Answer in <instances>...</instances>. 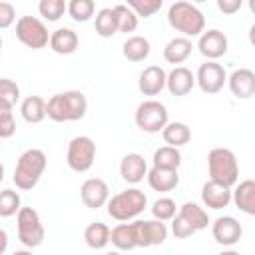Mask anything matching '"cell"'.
<instances>
[{"label":"cell","instance_id":"cell-35","mask_svg":"<svg viewBox=\"0 0 255 255\" xmlns=\"http://www.w3.org/2000/svg\"><path fill=\"white\" fill-rule=\"evenodd\" d=\"M20 209H22L20 193L14 191V189H2V193H0V215L10 217V215H16Z\"/></svg>","mask_w":255,"mask_h":255},{"label":"cell","instance_id":"cell-31","mask_svg":"<svg viewBox=\"0 0 255 255\" xmlns=\"http://www.w3.org/2000/svg\"><path fill=\"white\" fill-rule=\"evenodd\" d=\"M153 165H159V167H171V169H177L181 165V151L175 147V145H161L153 151Z\"/></svg>","mask_w":255,"mask_h":255},{"label":"cell","instance_id":"cell-19","mask_svg":"<svg viewBox=\"0 0 255 255\" xmlns=\"http://www.w3.org/2000/svg\"><path fill=\"white\" fill-rule=\"evenodd\" d=\"M195 76L191 74V70H187L185 66H175L169 74H167V92L171 96H187L193 86H195Z\"/></svg>","mask_w":255,"mask_h":255},{"label":"cell","instance_id":"cell-41","mask_svg":"<svg viewBox=\"0 0 255 255\" xmlns=\"http://www.w3.org/2000/svg\"><path fill=\"white\" fill-rule=\"evenodd\" d=\"M16 20V10H14V6L10 4V2H6V0H2L0 2V28H10V24Z\"/></svg>","mask_w":255,"mask_h":255},{"label":"cell","instance_id":"cell-30","mask_svg":"<svg viewBox=\"0 0 255 255\" xmlns=\"http://www.w3.org/2000/svg\"><path fill=\"white\" fill-rule=\"evenodd\" d=\"M112 245L120 251H129L135 249V237H133V227L131 223H120L112 229Z\"/></svg>","mask_w":255,"mask_h":255},{"label":"cell","instance_id":"cell-21","mask_svg":"<svg viewBox=\"0 0 255 255\" xmlns=\"http://www.w3.org/2000/svg\"><path fill=\"white\" fill-rule=\"evenodd\" d=\"M80 46V38L74 30L70 28H58L52 32L50 36V48L56 52V54H62V56H68V54H74Z\"/></svg>","mask_w":255,"mask_h":255},{"label":"cell","instance_id":"cell-20","mask_svg":"<svg viewBox=\"0 0 255 255\" xmlns=\"http://www.w3.org/2000/svg\"><path fill=\"white\" fill-rule=\"evenodd\" d=\"M147 183H149V187H151L153 191H171V189H175L177 183H179L177 169L153 165V167L147 171Z\"/></svg>","mask_w":255,"mask_h":255},{"label":"cell","instance_id":"cell-5","mask_svg":"<svg viewBox=\"0 0 255 255\" xmlns=\"http://www.w3.org/2000/svg\"><path fill=\"white\" fill-rule=\"evenodd\" d=\"M207 171L209 179L233 187L239 179V163L235 153L227 147H213L207 153Z\"/></svg>","mask_w":255,"mask_h":255},{"label":"cell","instance_id":"cell-9","mask_svg":"<svg viewBox=\"0 0 255 255\" xmlns=\"http://www.w3.org/2000/svg\"><path fill=\"white\" fill-rule=\"evenodd\" d=\"M94 159H96V143L92 137L76 135L70 139L68 151H66V161L70 169L84 173L94 165Z\"/></svg>","mask_w":255,"mask_h":255},{"label":"cell","instance_id":"cell-46","mask_svg":"<svg viewBox=\"0 0 255 255\" xmlns=\"http://www.w3.org/2000/svg\"><path fill=\"white\" fill-rule=\"evenodd\" d=\"M191 2H207V0H191Z\"/></svg>","mask_w":255,"mask_h":255},{"label":"cell","instance_id":"cell-6","mask_svg":"<svg viewBox=\"0 0 255 255\" xmlns=\"http://www.w3.org/2000/svg\"><path fill=\"white\" fill-rule=\"evenodd\" d=\"M16 227H18V241L24 247L34 249V247L42 245L46 231H44L42 219L34 207H22L16 213Z\"/></svg>","mask_w":255,"mask_h":255},{"label":"cell","instance_id":"cell-42","mask_svg":"<svg viewBox=\"0 0 255 255\" xmlns=\"http://www.w3.org/2000/svg\"><path fill=\"white\" fill-rule=\"evenodd\" d=\"M243 6V0H217V8L223 14H235Z\"/></svg>","mask_w":255,"mask_h":255},{"label":"cell","instance_id":"cell-17","mask_svg":"<svg viewBox=\"0 0 255 255\" xmlns=\"http://www.w3.org/2000/svg\"><path fill=\"white\" fill-rule=\"evenodd\" d=\"M167 84V74L163 68L159 66H147L141 70L139 80H137V88L143 96H157Z\"/></svg>","mask_w":255,"mask_h":255},{"label":"cell","instance_id":"cell-25","mask_svg":"<svg viewBox=\"0 0 255 255\" xmlns=\"http://www.w3.org/2000/svg\"><path fill=\"white\" fill-rule=\"evenodd\" d=\"M84 239L86 245L92 249H104L110 241H112V229L102 223V221H94L84 229Z\"/></svg>","mask_w":255,"mask_h":255},{"label":"cell","instance_id":"cell-28","mask_svg":"<svg viewBox=\"0 0 255 255\" xmlns=\"http://www.w3.org/2000/svg\"><path fill=\"white\" fill-rule=\"evenodd\" d=\"M96 32L102 38H112L114 34H118V18L114 8H102L96 14Z\"/></svg>","mask_w":255,"mask_h":255},{"label":"cell","instance_id":"cell-22","mask_svg":"<svg viewBox=\"0 0 255 255\" xmlns=\"http://www.w3.org/2000/svg\"><path fill=\"white\" fill-rule=\"evenodd\" d=\"M191 50H193V44L187 36L171 38L163 48V60L167 64H183L191 56Z\"/></svg>","mask_w":255,"mask_h":255},{"label":"cell","instance_id":"cell-14","mask_svg":"<svg viewBox=\"0 0 255 255\" xmlns=\"http://www.w3.org/2000/svg\"><path fill=\"white\" fill-rule=\"evenodd\" d=\"M231 199H233V191L229 185L209 179L201 187V201L209 209H223L231 203Z\"/></svg>","mask_w":255,"mask_h":255},{"label":"cell","instance_id":"cell-24","mask_svg":"<svg viewBox=\"0 0 255 255\" xmlns=\"http://www.w3.org/2000/svg\"><path fill=\"white\" fill-rule=\"evenodd\" d=\"M46 104L48 102L44 98H40V96H28V98H24L22 104H20V114H22L24 122H28V124H40L48 116Z\"/></svg>","mask_w":255,"mask_h":255},{"label":"cell","instance_id":"cell-32","mask_svg":"<svg viewBox=\"0 0 255 255\" xmlns=\"http://www.w3.org/2000/svg\"><path fill=\"white\" fill-rule=\"evenodd\" d=\"M96 12L94 0H70L68 2V14L74 22H88Z\"/></svg>","mask_w":255,"mask_h":255},{"label":"cell","instance_id":"cell-40","mask_svg":"<svg viewBox=\"0 0 255 255\" xmlns=\"http://www.w3.org/2000/svg\"><path fill=\"white\" fill-rule=\"evenodd\" d=\"M195 231H197V229H195L181 213H175V215H173V219H171V233H173L177 239H187V237H191Z\"/></svg>","mask_w":255,"mask_h":255},{"label":"cell","instance_id":"cell-16","mask_svg":"<svg viewBox=\"0 0 255 255\" xmlns=\"http://www.w3.org/2000/svg\"><path fill=\"white\" fill-rule=\"evenodd\" d=\"M227 86L235 98L247 100L255 96V72L249 68H239L227 76Z\"/></svg>","mask_w":255,"mask_h":255},{"label":"cell","instance_id":"cell-33","mask_svg":"<svg viewBox=\"0 0 255 255\" xmlns=\"http://www.w3.org/2000/svg\"><path fill=\"white\" fill-rule=\"evenodd\" d=\"M114 12H116V18H118V30L120 32L128 34V32H133L137 28V14L128 4L114 6Z\"/></svg>","mask_w":255,"mask_h":255},{"label":"cell","instance_id":"cell-3","mask_svg":"<svg viewBox=\"0 0 255 255\" xmlns=\"http://www.w3.org/2000/svg\"><path fill=\"white\" fill-rule=\"evenodd\" d=\"M48 165V159H46V153L38 147H32V149H26L18 161H16V167H14V175H12V181L18 189L22 191H28V189H34L44 173Z\"/></svg>","mask_w":255,"mask_h":255},{"label":"cell","instance_id":"cell-45","mask_svg":"<svg viewBox=\"0 0 255 255\" xmlns=\"http://www.w3.org/2000/svg\"><path fill=\"white\" fill-rule=\"evenodd\" d=\"M249 10L255 14V0H249Z\"/></svg>","mask_w":255,"mask_h":255},{"label":"cell","instance_id":"cell-43","mask_svg":"<svg viewBox=\"0 0 255 255\" xmlns=\"http://www.w3.org/2000/svg\"><path fill=\"white\" fill-rule=\"evenodd\" d=\"M6 243H8V235H6L4 229H0V253L6 251Z\"/></svg>","mask_w":255,"mask_h":255},{"label":"cell","instance_id":"cell-34","mask_svg":"<svg viewBox=\"0 0 255 255\" xmlns=\"http://www.w3.org/2000/svg\"><path fill=\"white\" fill-rule=\"evenodd\" d=\"M38 12L44 20L56 22L64 16V12H68V4H66V0H40Z\"/></svg>","mask_w":255,"mask_h":255},{"label":"cell","instance_id":"cell-10","mask_svg":"<svg viewBox=\"0 0 255 255\" xmlns=\"http://www.w3.org/2000/svg\"><path fill=\"white\" fill-rule=\"evenodd\" d=\"M133 227V237L137 247H151V245H161L167 239V227L161 219H137L131 223Z\"/></svg>","mask_w":255,"mask_h":255},{"label":"cell","instance_id":"cell-18","mask_svg":"<svg viewBox=\"0 0 255 255\" xmlns=\"http://www.w3.org/2000/svg\"><path fill=\"white\" fill-rule=\"evenodd\" d=\"M147 163L141 153H126L120 161V175L128 183H139L143 177H147Z\"/></svg>","mask_w":255,"mask_h":255},{"label":"cell","instance_id":"cell-15","mask_svg":"<svg viewBox=\"0 0 255 255\" xmlns=\"http://www.w3.org/2000/svg\"><path fill=\"white\" fill-rule=\"evenodd\" d=\"M227 36L221 32V30H207L199 36V42H197V48L199 52L207 58V60H217L221 58L225 52H227Z\"/></svg>","mask_w":255,"mask_h":255},{"label":"cell","instance_id":"cell-26","mask_svg":"<svg viewBox=\"0 0 255 255\" xmlns=\"http://www.w3.org/2000/svg\"><path fill=\"white\" fill-rule=\"evenodd\" d=\"M122 52H124V58H128L129 62H143L149 56L151 46H149V40L143 36H129L124 42Z\"/></svg>","mask_w":255,"mask_h":255},{"label":"cell","instance_id":"cell-27","mask_svg":"<svg viewBox=\"0 0 255 255\" xmlns=\"http://www.w3.org/2000/svg\"><path fill=\"white\" fill-rule=\"evenodd\" d=\"M161 135H163V141L169 143V145H175V147H181L185 143H189L191 139V129L187 124L183 122H169L163 129H161Z\"/></svg>","mask_w":255,"mask_h":255},{"label":"cell","instance_id":"cell-11","mask_svg":"<svg viewBox=\"0 0 255 255\" xmlns=\"http://www.w3.org/2000/svg\"><path fill=\"white\" fill-rule=\"evenodd\" d=\"M195 80H197V86L201 88V92H205V94H217L227 84V72L215 60H207L205 64L199 66Z\"/></svg>","mask_w":255,"mask_h":255},{"label":"cell","instance_id":"cell-38","mask_svg":"<svg viewBox=\"0 0 255 255\" xmlns=\"http://www.w3.org/2000/svg\"><path fill=\"white\" fill-rule=\"evenodd\" d=\"M151 215L161 221H169L175 215V201L171 197H159L151 205Z\"/></svg>","mask_w":255,"mask_h":255},{"label":"cell","instance_id":"cell-2","mask_svg":"<svg viewBox=\"0 0 255 255\" xmlns=\"http://www.w3.org/2000/svg\"><path fill=\"white\" fill-rule=\"evenodd\" d=\"M167 22L173 30L181 32L183 36L187 38H193V36H201L205 32V16L203 12L187 2V0H179V2H173L167 10Z\"/></svg>","mask_w":255,"mask_h":255},{"label":"cell","instance_id":"cell-36","mask_svg":"<svg viewBox=\"0 0 255 255\" xmlns=\"http://www.w3.org/2000/svg\"><path fill=\"white\" fill-rule=\"evenodd\" d=\"M20 100V88L16 82H12L10 78H2L0 80V106H8L14 108Z\"/></svg>","mask_w":255,"mask_h":255},{"label":"cell","instance_id":"cell-4","mask_svg":"<svg viewBox=\"0 0 255 255\" xmlns=\"http://www.w3.org/2000/svg\"><path fill=\"white\" fill-rule=\"evenodd\" d=\"M145 207H147V197L137 187L124 189L108 199V215L116 221H129L139 213H143Z\"/></svg>","mask_w":255,"mask_h":255},{"label":"cell","instance_id":"cell-39","mask_svg":"<svg viewBox=\"0 0 255 255\" xmlns=\"http://www.w3.org/2000/svg\"><path fill=\"white\" fill-rule=\"evenodd\" d=\"M16 133V120L12 116V108L0 106V137L8 139Z\"/></svg>","mask_w":255,"mask_h":255},{"label":"cell","instance_id":"cell-44","mask_svg":"<svg viewBox=\"0 0 255 255\" xmlns=\"http://www.w3.org/2000/svg\"><path fill=\"white\" fill-rule=\"evenodd\" d=\"M249 42H251V44L255 46V24H253V26L249 28Z\"/></svg>","mask_w":255,"mask_h":255},{"label":"cell","instance_id":"cell-12","mask_svg":"<svg viewBox=\"0 0 255 255\" xmlns=\"http://www.w3.org/2000/svg\"><path fill=\"white\" fill-rule=\"evenodd\" d=\"M211 233H213V239L217 245H223V247H231L235 245L241 235H243V227L241 223L231 217V215H223V217H217L211 225Z\"/></svg>","mask_w":255,"mask_h":255},{"label":"cell","instance_id":"cell-13","mask_svg":"<svg viewBox=\"0 0 255 255\" xmlns=\"http://www.w3.org/2000/svg\"><path fill=\"white\" fill-rule=\"evenodd\" d=\"M80 197H82V203L90 209H100L104 205H108V199H110V187L104 179L100 177H90L82 183L80 187Z\"/></svg>","mask_w":255,"mask_h":255},{"label":"cell","instance_id":"cell-1","mask_svg":"<svg viewBox=\"0 0 255 255\" xmlns=\"http://www.w3.org/2000/svg\"><path fill=\"white\" fill-rule=\"evenodd\" d=\"M48 118L52 122H78L88 112V100L80 90H68L62 94H54L46 104Z\"/></svg>","mask_w":255,"mask_h":255},{"label":"cell","instance_id":"cell-23","mask_svg":"<svg viewBox=\"0 0 255 255\" xmlns=\"http://www.w3.org/2000/svg\"><path fill=\"white\" fill-rule=\"evenodd\" d=\"M233 203L239 211L247 215H255V179H245L237 183L233 191Z\"/></svg>","mask_w":255,"mask_h":255},{"label":"cell","instance_id":"cell-29","mask_svg":"<svg viewBox=\"0 0 255 255\" xmlns=\"http://www.w3.org/2000/svg\"><path fill=\"white\" fill-rule=\"evenodd\" d=\"M179 213H181L197 231H201V229H205V227L209 225V215H207V211H205L199 203L185 201V203L179 207Z\"/></svg>","mask_w":255,"mask_h":255},{"label":"cell","instance_id":"cell-37","mask_svg":"<svg viewBox=\"0 0 255 255\" xmlns=\"http://www.w3.org/2000/svg\"><path fill=\"white\" fill-rule=\"evenodd\" d=\"M126 4L141 18H149L163 6V0H126Z\"/></svg>","mask_w":255,"mask_h":255},{"label":"cell","instance_id":"cell-7","mask_svg":"<svg viewBox=\"0 0 255 255\" xmlns=\"http://www.w3.org/2000/svg\"><path fill=\"white\" fill-rule=\"evenodd\" d=\"M50 32L46 24L36 16H22L16 22V38L32 50H42L50 44Z\"/></svg>","mask_w":255,"mask_h":255},{"label":"cell","instance_id":"cell-8","mask_svg":"<svg viewBox=\"0 0 255 255\" xmlns=\"http://www.w3.org/2000/svg\"><path fill=\"white\" fill-rule=\"evenodd\" d=\"M135 126L145 133H157L167 126V108L157 100H145L135 108Z\"/></svg>","mask_w":255,"mask_h":255}]
</instances>
